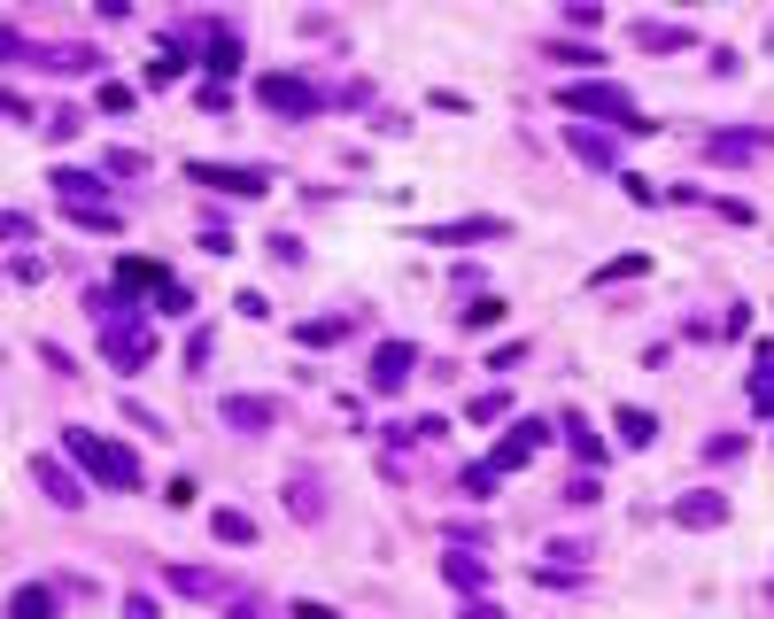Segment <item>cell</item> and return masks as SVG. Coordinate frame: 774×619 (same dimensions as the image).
<instances>
[{"label": "cell", "instance_id": "obj_25", "mask_svg": "<svg viewBox=\"0 0 774 619\" xmlns=\"http://www.w3.org/2000/svg\"><path fill=\"white\" fill-rule=\"evenodd\" d=\"M287 511H295V519H318L325 503H318V488H310V480H295V496H287Z\"/></svg>", "mask_w": 774, "mask_h": 619}, {"label": "cell", "instance_id": "obj_24", "mask_svg": "<svg viewBox=\"0 0 774 619\" xmlns=\"http://www.w3.org/2000/svg\"><path fill=\"white\" fill-rule=\"evenodd\" d=\"M457 318H465V325H503V295H480V302L457 310Z\"/></svg>", "mask_w": 774, "mask_h": 619}, {"label": "cell", "instance_id": "obj_17", "mask_svg": "<svg viewBox=\"0 0 774 619\" xmlns=\"http://www.w3.org/2000/svg\"><path fill=\"white\" fill-rule=\"evenodd\" d=\"M751 410L774 418V348H759V380H751Z\"/></svg>", "mask_w": 774, "mask_h": 619}, {"label": "cell", "instance_id": "obj_7", "mask_svg": "<svg viewBox=\"0 0 774 619\" xmlns=\"http://www.w3.org/2000/svg\"><path fill=\"white\" fill-rule=\"evenodd\" d=\"M255 102L279 109V117H310V109H318L310 85H302V78H279V70H272V78H255Z\"/></svg>", "mask_w": 774, "mask_h": 619}, {"label": "cell", "instance_id": "obj_5", "mask_svg": "<svg viewBox=\"0 0 774 619\" xmlns=\"http://www.w3.org/2000/svg\"><path fill=\"white\" fill-rule=\"evenodd\" d=\"M187 179H194V187H217V194L255 202V194L272 187V170H255V163H187Z\"/></svg>", "mask_w": 774, "mask_h": 619}, {"label": "cell", "instance_id": "obj_3", "mask_svg": "<svg viewBox=\"0 0 774 619\" xmlns=\"http://www.w3.org/2000/svg\"><path fill=\"white\" fill-rule=\"evenodd\" d=\"M94 318H102V348H109V365H124V372H132V365H147L155 333L140 325V310H124V318H117V302L102 295V302H94Z\"/></svg>", "mask_w": 774, "mask_h": 619}, {"label": "cell", "instance_id": "obj_12", "mask_svg": "<svg viewBox=\"0 0 774 619\" xmlns=\"http://www.w3.org/2000/svg\"><path fill=\"white\" fill-rule=\"evenodd\" d=\"M496 233H503L496 217H457V225H434L426 240H434V248H457V240H496Z\"/></svg>", "mask_w": 774, "mask_h": 619}, {"label": "cell", "instance_id": "obj_31", "mask_svg": "<svg viewBox=\"0 0 774 619\" xmlns=\"http://www.w3.org/2000/svg\"><path fill=\"white\" fill-rule=\"evenodd\" d=\"M465 619H503V611L496 604H465Z\"/></svg>", "mask_w": 774, "mask_h": 619}, {"label": "cell", "instance_id": "obj_29", "mask_svg": "<svg viewBox=\"0 0 774 619\" xmlns=\"http://www.w3.org/2000/svg\"><path fill=\"white\" fill-rule=\"evenodd\" d=\"M124 619H155V604L147 596H124Z\"/></svg>", "mask_w": 774, "mask_h": 619}, {"label": "cell", "instance_id": "obj_8", "mask_svg": "<svg viewBox=\"0 0 774 619\" xmlns=\"http://www.w3.org/2000/svg\"><path fill=\"white\" fill-rule=\"evenodd\" d=\"M543 441H550V426H543V418H520V426H511V441H503V450H496L488 465H496V473H520V465L543 450Z\"/></svg>", "mask_w": 774, "mask_h": 619}, {"label": "cell", "instance_id": "obj_11", "mask_svg": "<svg viewBox=\"0 0 774 619\" xmlns=\"http://www.w3.org/2000/svg\"><path fill=\"white\" fill-rule=\"evenodd\" d=\"M32 473H39V488H47V496H55V503H62V511H78V503H85V488H78V473H62V465H55V457H39V465H32Z\"/></svg>", "mask_w": 774, "mask_h": 619}, {"label": "cell", "instance_id": "obj_16", "mask_svg": "<svg viewBox=\"0 0 774 619\" xmlns=\"http://www.w3.org/2000/svg\"><path fill=\"white\" fill-rule=\"evenodd\" d=\"M620 441H628V450H651V441H658V418H651V410H620Z\"/></svg>", "mask_w": 774, "mask_h": 619}, {"label": "cell", "instance_id": "obj_21", "mask_svg": "<svg viewBox=\"0 0 774 619\" xmlns=\"http://www.w3.org/2000/svg\"><path fill=\"white\" fill-rule=\"evenodd\" d=\"M132 102H140V94H132L124 78H109V85H102V109H109V117H132Z\"/></svg>", "mask_w": 774, "mask_h": 619}, {"label": "cell", "instance_id": "obj_18", "mask_svg": "<svg viewBox=\"0 0 774 619\" xmlns=\"http://www.w3.org/2000/svg\"><path fill=\"white\" fill-rule=\"evenodd\" d=\"M565 441H573V457H581V465L605 457V441H596V433H588V418H573V410H565Z\"/></svg>", "mask_w": 774, "mask_h": 619}, {"label": "cell", "instance_id": "obj_19", "mask_svg": "<svg viewBox=\"0 0 774 619\" xmlns=\"http://www.w3.org/2000/svg\"><path fill=\"white\" fill-rule=\"evenodd\" d=\"M210 526H217V543H233V550H240V543H255V519H248V511H217Z\"/></svg>", "mask_w": 774, "mask_h": 619}, {"label": "cell", "instance_id": "obj_9", "mask_svg": "<svg viewBox=\"0 0 774 619\" xmlns=\"http://www.w3.org/2000/svg\"><path fill=\"white\" fill-rule=\"evenodd\" d=\"M674 519L705 535V526H721V519H728V496H721V488H698V496H681V503H674Z\"/></svg>", "mask_w": 774, "mask_h": 619}, {"label": "cell", "instance_id": "obj_1", "mask_svg": "<svg viewBox=\"0 0 774 619\" xmlns=\"http://www.w3.org/2000/svg\"><path fill=\"white\" fill-rule=\"evenodd\" d=\"M62 450L94 473V480H109V488H140V457L124 450V441H102V433H85V426H62Z\"/></svg>", "mask_w": 774, "mask_h": 619}, {"label": "cell", "instance_id": "obj_15", "mask_svg": "<svg viewBox=\"0 0 774 619\" xmlns=\"http://www.w3.org/2000/svg\"><path fill=\"white\" fill-rule=\"evenodd\" d=\"M9 619H55V588H16V604H9Z\"/></svg>", "mask_w": 774, "mask_h": 619}, {"label": "cell", "instance_id": "obj_2", "mask_svg": "<svg viewBox=\"0 0 774 619\" xmlns=\"http://www.w3.org/2000/svg\"><path fill=\"white\" fill-rule=\"evenodd\" d=\"M558 109H588V117H612V124H628V132H658V124H643V117H635L628 85H612V78H581V85H558Z\"/></svg>", "mask_w": 774, "mask_h": 619}, {"label": "cell", "instance_id": "obj_4", "mask_svg": "<svg viewBox=\"0 0 774 619\" xmlns=\"http://www.w3.org/2000/svg\"><path fill=\"white\" fill-rule=\"evenodd\" d=\"M117 295H155V310H194V295L163 272V263H147V255H124L117 263Z\"/></svg>", "mask_w": 774, "mask_h": 619}, {"label": "cell", "instance_id": "obj_20", "mask_svg": "<svg viewBox=\"0 0 774 619\" xmlns=\"http://www.w3.org/2000/svg\"><path fill=\"white\" fill-rule=\"evenodd\" d=\"M635 47H690V24H635Z\"/></svg>", "mask_w": 774, "mask_h": 619}, {"label": "cell", "instance_id": "obj_28", "mask_svg": "<svg viewBox=\"0 0 774 619\" xmlns=\"http://www.w3.org/2000/svg\"><path fill=\"white\" fill-rule=\"evenodd\" d=\"M713 155H721V163H736V155H759V140H751V132H743V140H713Z\"/></svg>", "mask_w": 774, "mask_h": 619}, {"label": "cell", "instance_id": "obj_22", "mask_svg": "<svg viewBox=\"0 0 774 619\" xmlns=\"http://www.w3.org/2000/svg\"><path fill=\"white\" fill-rule=\"evenodd\" d=\"M565 140H573L581 163H612V140H596V132H565Z\"/></svg>", "mask_w": 774, "mask_h": 619}, {"label": "cell", "instance_id": "obj_30", "mask_svg": "<svg viewBox=\"0 0 774 619\" xmlns=\"http://www.w3.org/2000/svg\"><path fill=\"white\" fill-rule=\"evenodd\" d=\"M295 619H341L333 604H295Z\"/></svg>", "mask_w": 774, "mask_h": 619}, {"label": "cell", "instance_id": "obj_6", "mask_svg": "<svg viewBox=\"0 0 774 619\" xmlns=\"http://www.w3.org/2000/svg\"><path fill=\"white\" fill-rule=\"evenodd\" d=\"M410 365H418V348H410V341H380V348H372V372H365L372 395H395V388L410 380Z\"/></svg>", "mask_w": 774, "mask_h": 619}, {"label": "cell", "instance_id": "obj_14", "mask_svg": "<svg viewBox=\"0 0 774 619\" xmlns=\"http://www.w3.org/2000/svg\"><path fill=\"white\" fill-rule=\"evenodd\" d=\"M442 573H450V588H465V596H473V588H488V566H480L473 550H450V558H442Z\"/></svg>", "mask_w": 774, "mask_h": 619}, {"label": "cell", "instance_id": "obj_13", "mask_svg": "<svg viewBox=\"0 0 774 619\" xmlns=\"http://www.w3.org/2000/svg\"><path fill=\"white\" fill-rule=\"evenodd\" d=\"M202 39H210V70L233 78V70H240V39H233V24H202Z\"/></svg>", "mask_w": 774, "mask_h": 619}, {"label": "cell", "instance_id": "obj_26", "mask_svg": "<svg viewBox=\"0 0 774 619\" xmlns=\"http://www.w3.org/2000/svg\"><path fill=\"white\" fill-rule=\"evenodd\" d=\"M503 410H511V395H503V388H488V395H473V418H503Z\"/></svg>", "mask_w": 774, "mask_h": 619}, {"label": "cell", "instance_id": "obj_27", "mask_svg": "<svg viewBox=\"0 0 774 619\" xmlns=\"http://www.w3.org/2000/svg\"><path fill=\"white\" fill-rule=\"evenodd\" d=\"M109 170H117V179H140V170H147V155H132V147H117V155H109Z\"/></svg>", "mask_w": 774, "mask_h": 619}, {"label": "cell", "instance_id": "obj_10", "mask_svg": "<svg viewBox=\"0 0 774 619\" xmlns=\"http://www.w3.org/2000/svg\"><path fill=\"white\" fill-rule=\"evenodd\" d=\"M272 418H279V403H264V395H225V426H240V433L272 426Z\"/></svg>", "mask_w": 774, "mask_h": 619}, {"label": "cell", "instance_id": "obj_23", "mask_svg": "<svg viewBox=\"0 0 774 619\" xmlns=\"http://www.w3.org/2000/svg\"><path fill=\"white\" fill-rule=\"evenodd\" d=\"M349 333V318H318V325H302V348H325V341H341Z\"/></svg>", "mask_w": 774, "mask_h": 619}]
</instances>
